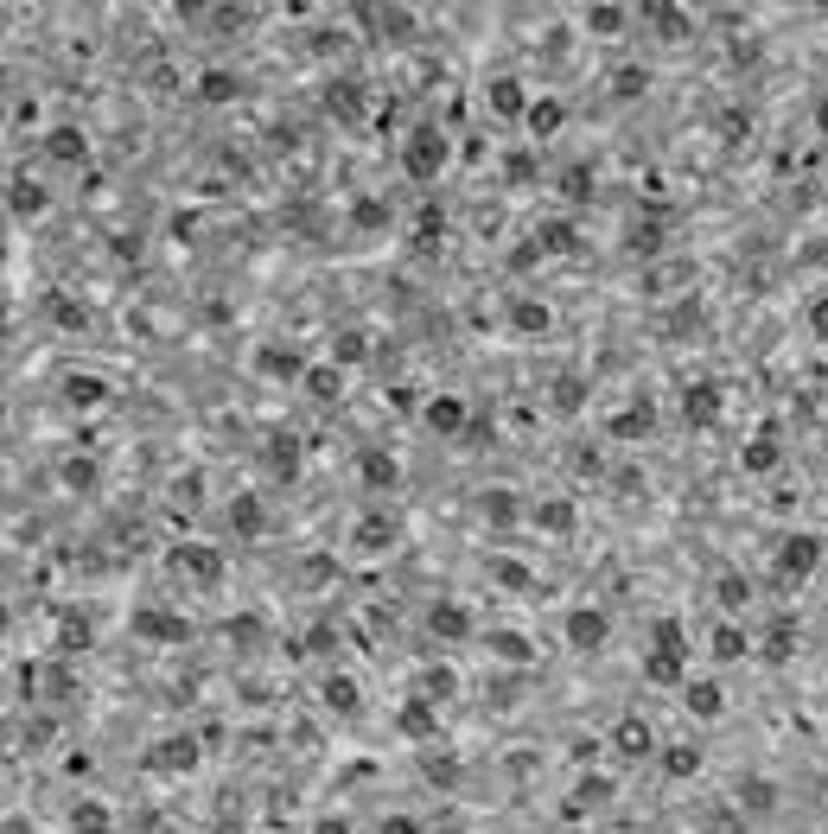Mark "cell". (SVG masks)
I'll list each match as a JSON object with an SVG mask.
<instances>
[{"label": "cell", "instance_id": "1", "mask_svg": "<svg viewBox=\"0 0 828 834\" xmlns=\"http://www.w3.org/2000/svg\"><path fill=\"white\" fill-rule=\"evenodd\" d=\"M446 160H453V141H446V128H434V121H421V128H408V141H402V172L414 185H427V179H440Z\"/></svg>", "mask_w": 828, "mask_h": 834}, {"label": "cell", "instance_id": "2", "mask_svg": "<svg viewBox=\"0 0 828 834\" xmlns=\"http://www.w3.org/2000/svg\"><path fill=\"white\" fill-rule=\"evenodd\" d=\"M822 535H809V529H797V535H778V548H771V567H778V580H809V573L822 567Z\"/></svg>", "mask_w": 828, "mask_h": 834}, {"label": "cell", "instance_id": "3", "mask_svg": "<svg viewBox=\"0 0 828 834\" xmlns=\"http://www.w3.org/2000/svg\"><path fill=\"white\" fill-rule=\"evenodd\" d=\"M606 637H612V618L599 612V605H580V612H567V650L599 656V650H606Z\"/></svg>", "mask_w": 828, "mask_h": 834}, {"label": "cell", "instance_id": "4", "mask_svg": "<svg viewBox=\"0 0 828 834\" xmlns=\"http://www.w3.org/2000/svg\"><path fill=\"white\" fill-rule=\"evenodd\" d=\"M612 752L637 764V758H657V752H663V745H657V733H650V720H637V714H625V720H618V726H612Z\"/></svg>", "mask_w": 828, "mask_h": 834}, {"label": "cell", "instance_id": "5", "mask_svg": "<svg viewBox=\"0 0 828 834\" xmlns=\"http://www.w3.org/2000/svg\"><path fill=\"white\" fill-rule=\"evenodd\" d=\"M172 573H192V580H223V554L211 542H185V548H172Z\"/></svg>", "mask_w": 828, "mask_h": 834}, {"label": "cell", "instance_id": "6", "mask_svg": "<svg viewBox=\"0 0 828 834\" xmlns=\"http://www.w3.org/2000/svg\"><path fill=\"white\" fill-rule=\"evenodd\" d=\"M427 631L446 637V644H459V637H472V612H465L459 599H434L427 605Z\"/></svg>", "mask_w": 828, "mask_h": 834}, {"label": "cell", "instance_id": "7", "mask_svg": "<svg viewBox=\"0 0 828 834\" xmlns=\"http://www.w3.org/2000/svg\"><path fill=\"white\" fill-rule=\"evenodd\" d=\"M357 472H364L370 491H389V484L402 478V465H395V453H383V446H364V453H357Z\"/></svg>", "mask_w": 828, "mask_h": 834}, {"label": "cell", "instance_id": "8", "mask_svg": "<svg viewBox=\"0 0 828 834\" xmlns=\"http://www.w3.org/2000/svg\"><path fill=\"white\" fill-rule=\"evenodd\" d=\"M644 682H657V688H688V656L650 650V656H644Z\"/></svg>", "mask_w": 828, "mask_h": 834}, {"label": "cell", "instance_id": "9", "mask_svg": "<svg viewBox=\"0 0 828 834\" xmlns=\"http://www.w3.org/2000/svg\"><path fill=\"white\" fill-rule=\"evenodd\" d=\"M230 529L236 535H243V542H255V535H262L268 529V510H262V497H230Z\"/></svg>", "mask_w": 828, "mask_h": 834}, {"label": "cell", "instance_id": "10", "mask_svg": "<svg viewBox=\"0 0 828 834\" xmlns=\"http://www.w3.org/2000/svg\"><path fill=\"white\" fill-rule=\"evenodd\" d=\"M682 707H688L695 720H720V714H727V694H720L714 682H688V688H682Z\"/></svg>", "mask_w": 828, "mask_h": 834}, {"label": "cell", "instance_id": "11", "mask_svg": "<svg viewBox=\"0 0 828 834\" xmlns=\"http://www.w3.org/2000/svg\"><path fill=\"white\" fill-rule=\"evenodd\" d=\"M561 121H567V102L561 96H536V102H529V134H536V141L561 134Z\"/></svg>", "mask_w": 828, "mask_h": 834}, {"label": "cell", "instance_id": "12", "mask_svg": "<svg viewBox=\"0 0 828 834\" xmlns=\"http://www.w3.org/2000/svg\"><path fill=\"white\" fill-rule=\"evenodd\" d=\"M746 650H752V637L739 631V624H714V637H707V656H714V663H739Z\"/></svg>", "mask_w": 828, "mask_h": 834}, {"label": "cell", "instance_id": "13", "mask_svg": "<svg viewBox=\"0 0 828 834\" xmlns=\"http://www.w3.org/2000/svg\"><path fill=\"white\" fill-rule=\"evenodd\" d=\"M268 637V618L262 612H236L230 624H223V644H236V650H255Z\"/></svg>", "mask_w": 828, "mask_h": 834}, {"label": "cell", "instance_id": "14", "mask_svg": "<svg viewBox=\"0 0 828 834\" xmlns=\"http://www.w3.org/2000/svg\"><path fill=\"white\" fill-rule=\"evenodd\" d=\"M147 764H153V771H192V764H198V745H192V739H160Z\"/></svg>", "mask_w": 828, "mask_h": 834}, {"label": "cell", "instance_id": "15", "mask_svg": "<svg viewBox=\"0 0 828 834\" xmlns=\"http://www.w3.org/2000/svg\"><path fill=\"white\" fill-rule=\"evenodd\" d=\"M739 465H746L752 478H765V472H778V465H784V446L771 440V433H758V440L746 446V453H739Z\"/></svg>", "mask_w": 828, "mask_h": 834}, {"label": "cell", "instance_id": "16", "mask_svg": "<svg viewBox=\"0 0 828 834\" xmlns=\"http://www.w3.org/2000/svg\"><path fill=\"white\" fill-rule=\"evenodd\" d=\"M421 421L434 427V433H459L465 427V402H459V395H434V402L421 408Z\"/></svg>", "mask_w": 828, "mask_h": 834}, {"label": "cell", "instance_id": "17", "mask_svg": "<svg viewBox=\"0 0 828 834\" xmlns=\"http://www.w3.org/2000/svg\"><path fill=\"white\" fill-rule=\"evenodd\" d=\"M7 204H13V217H39L45 211V185L39 179H20V172H13V185H7Z\"/></svg>", "mask_w": 828, "mask_h": 834}, {"label": "cell", "instance_id": "18", "mask_svg": "<svg viewBox=\"0 0 828 834\" xmlns=\"http://www.w3.org/2000/svg\"><path fill=\"white\" fill-rule=\"evenodd\" d=\"M134 631L153 637V644H185V618H166V612H134Z\"/></svg>", "mask_w": 828, "mask_h": 834}, {"label": "cell", "instance_id": "19", "mask_svg": "<svg viewBox=\"0 0 828 834\" xmlns=\"http://www.w3.org/2000/svg\"><path fill=\"white\" fill-rule=\"evenodd\" d=\"M491 115H504V121L523 115L529 121V96H523V83H516V77H497L491 83Z\"/></svg>", "mask_w": 828, "mask_h": 834}, {"label": "cell", "instance_id": "20", "mask_svg": "<svg viewBox=\"0 0 828 834\" xmlns=\"http://www.w3.org/2000/svg\"><path fill=\"white\" fill-rule=\"evenodd\" d=\"M714 605H720V612H746V605H752V580H746V573H720V580H714Z\"/></svg>", "mask_w": 828, "mask_h": 834}, {"label": "cell", "instance_id": "21", "mask_svg": "<svg viewBox=\"0 0 828 834\" xmlns=\"http://www.w3.org/2000/svg\"><path fill=\"white\" fill-rule=\"evenodd\" d=\"M395 726H402L408 739H427V733H434V701H427V694H414V701H402V714H395Z\"/></svg>", "mask_w": 828, "mask_h": 834}, {"label": "cell", "instance_id": "22", "mask_svg": "<svg viewBox=\"0 0 828 834\" xmlns=\"http://www.w3.org/2000/svg\"><path fill=\"white\" fill-rule=\"evenodd\" d=\"M739 809L771 815V809H778V784H771V777H739Z\"/></svg>", "mask_w": 828, "mask_h": 834}, {"label": "cell", "instance_id": "23", "mask_svg": "<svg viewBox=\"0 0 828 834\" xmlns=\"http://www.w3.org/2000/svg\"><path fill=\"white\" fill-rule=\"evenodd\" d=\"M45 153H51V160H83V153H90V134H83V128H51Z\"/></svg>", "mask_w": 828, "mask_h": 834}, {"label": "cell", "instance_id": "24", "mask_svg": "<svg viewBox=\"0 0 828 834\" xmlns=\"http://www.w3.org/2000/svg\"><path fill=\"white\" fill-rule=\"evenodd\" d=\"M657 764H663V777H676V784H682V777L701 771V752H695V745H663Z\"/></svg>", "mask_w": 828, "mask_h": 834}, {"label": "cell", "instance_id": "25", "mask_svg": "<svg viewBox=\"0 0 828 834\" xmlns=\"http://www.w3.org/2000/svg\"><path fill=\"white\" fill-rule=\"evenodd\" d=\"M529 516H536V529H555V535H561V529H574V503H567V497H542Z\"/></svg>", "mask_w": 828, "mask_h": 834}, {"label": "cell", "instance_id": "26", "mask_svg": "<svg viewBox=\"0 0 828 834\" xmlns=\"http://www.w3.org/2000/svg\"><path fill=\"white\" fill-rule=\"evenodd\" d=\"M357 542H364V554H383L389 542H395V523H389V516H364V523H357Z\"/></svg>", "mask_w": 828, "mask_h": 834}, {"label": "cell", "instance_id": "27", "mask_svg": "<svg viewBox=\"0 0 828 834\" xmlns=\"http://www.w3.org/2000/svg\"><path fill=\"white\" fill-rule=\"evenodd\" d=\"M102 395H109V382H102V376H71V382H64V402H71V408H96Z\"/></svg>", "mask_w": 828, "mask_h": 834}, {"label": "cell", "instance_id": "28", "mask_svg": "<svg viewBox=\"0 0 828 834\" xmlns=\"http://www.w3.org/2000/svg\"><path fill=\"white\" fill-rule=\"evenodd\" d=\"M650 644L669 650V656H688V631H682V618H657V624H650Z\"/></svg>", "mask_w": 828, "mask_h": 834}, {"label": "cell", "instance_id": "29", "mask_svg": "<svg viewBox=\"0 0 828 834\" xmlns=\"http://www.w3.org/2000/svg\"><path fill=\"white\" fill-rule=\"evenodd\" d=\"M71 828H77V834H109L115 815L102 809V803H77V809H71Z\"/></svg>", "mask_w": 828, "mask_h": 834}, {"label": "cell", "instance_id": "30", "mask_svg": "<svg viewBox=\"0 0 828 834\" xmlns=\"http://www.w3.org/2000/svg\"><path fill=\"white\" fill-rule=\"evenodd\" d=\"M236 90H243V83H236V71H204V77H198V96H204V102H230Z\"/></svg>", "mask_w": 828, "mask_h": 834}, {"label": "cell", "instance_id": "31", "mask_svg": "<svg viewBox=\"0 0 828 834\" xmlns=\"http://www.w3.org/2000/svg\"><path fill=\"white\" fill-rule=\"evenodd\" d=\"M325 707H338V714H357V682H351V675H325Z\"/></svg>", "mask_w": 828, "mask_h": 834}, {"label": "cell", "instance_id": "32", "mask_svg": "<svg viewBox=\"0 0 828 834\" xmlns=\"http://www.w3.org/2000/svg\"><path fill=\"white\" fill-rule=\"evenodd\" d=\"M255 363H262V376H306V363H300V351H287V344H281V351H262V357H255Z\"/></svg>", "mask_w": 828, "mask_h": 834}, {"label": "cell", "instance_id": "33", "mask_svg": "<svg viewBox=\"0 0 828 834\" xmlns=\"http://www.w3.org/2000/svg\"><path fill=\"white\" fill-rule=\"evenodd\" d=\"M682 408H688V414H695V421L707 427V421H714V414H720V402H714V382H695V389L682 395Z\"/></svg>", "mask_w": 828, "mask_h": 834}, {"label": "cell", "instance_id": "34", "mask_svg": "<svg viewBox=\"0 0 828 834\" xmlns=\"http://www.w3.org/2000/svg\"><path fill=\"white\" fill-rule=\"evenodd\" d=\"M586 26L606 32V39H618V32L631 26V13H625V7H586Z\"/></svg>", "mask_w": 828, "mask_h": 834}, {"label": "cell", "instance_id": "35", "mask_svg": "<svg viewBox=\"0 0 828 834\" xmlns=\"http://www.w3.org/2000/svg\"><path fill=\"white\" fill-rule=\"evenodd\" d=\"M364 351H370V338L357 332V325H344V332L332 338V357H338V363H364Z\"/></svg>", "mask_w": 828, "mask_h": 834}, {"label": "cell", "instance_id": "36", "mask_svg": "<svg viewBox=\"0 0 828 834\" xmlns=\"http://www.w3.org/2000/svg\"><path fill=\"white\" fill-rule=\"evenodd\" d=\"M510 319H516V332H548V306L542 300H516Z\"/></svg>", "mask_w": 828, "mask_h": 834}, {"label": "cell", "instance_id": "37", "mask_svg": "<svg viewBox=\"0 0 828 834\" xmlns=\"http://www.w3.org/2000/svg\"><path fill=\"white\" fill-rule=\"evenodd\" d=\"M58 478L71 484V491H96V459H64Z\"/></svg>", "mask_w": 828, "mask_h": 834}, {"label": "cell", "instance_id": "38", "mask_svg": "<svg viewBox=\"0 0 828 834\" xmlns=\"http://www.w3.org/2000/svg\"><path fill=\"white\" fill-rule=\"evenodd\" d=\"M421 777H427V784H440V790H453V784H459V764L427 752V758H421Z\"/></svg>", "mask_w": 828, "mask_h": 834}, {"label": "cell", "instance_id": "39", "mask_svg": "<svg viewBox=\"0 0 828 834\" xmlns=\"http://www.w3.org/2000/svg\"><path fill=\"white\" fill-rule=\"evenodd\" d=\"M306 389H313V402H338L344 376H338V370H306Z\"/></svg>", "mask_w": 828, "mask_h": 834}, {"label": "cell", "instance_id": "40", "mask_svg": "<svg viewBox=\"0 0 828 834\" xmlns=\"http://www.w3.org/2000/svg\"><path fill=\"white\" fill-rule=\"evenodd\" d=\"M790 650H797V631H790V624L765 631V656H771V663H790Z\"/></svg>", "mask_w": 828, "mask_h": 834}, {"label": "cell", "instance_id": "41", "mask_svg": "<svg viewBox=\"0 0 828 834\" xmlns=\"http://www.w3.org/2000/svg\"><path fill=\"white\" fill-rule=\"evenodd\" d=\"M644 83H650V71H618V77H612V96L631 102V96H644Z\"/></svg>", "mask_w": 828, "mask_h": 834}, {"label": "cell", "instance_id": "42", "mask_svg": "<svg viewBox=\"0 0 828 834\" xmlns=\"http://www.w3.org/2000/svg\"><path fill=\"white\" fill-rule=\"evenodd\" d=\"M268 465L281 478H293V465H300V453H293V440H268Z\"/></svg>", "mask_w": 828, "mask_h": 834}, {"label": "cell", "instance_id": "43", "mask_svg": "<svg viewBox=\"0 0 828 834\" xmlns=\"http://www.w3.org/2000/svg\"><path fill=\"white\" fill-rule=\"evenodd\" d=\"M548 242H542V249H555V255H567V249H580V242H574V223H548V230H542Z\"/></svg>", "mask_w": 828, "mask_h": 834}, {"label": "cell", "instance_id": "44", "mask_svg": "<svg viewBox=\"0 0 828 834\" xmlns=\"http://www.w3.org/2000/svg\"><path fill=\"white\" fill-rule=\"evenodd\" d=\"M644 427H650V408H631V414H618V421H612L618 440H631V433H644Z\"/></svg>", "mask_w": 828, "mask_h": 834}, {"label": "cell", "instance_id": "45", "mask_svg": "<svg viewBox=\"0 0 828 834\" xmlns=\"http://www.w3.org/2000/svg\"><path fill=\"white\" fill-rule=\"evenodd\" d=\"M51 312H58V325H64V332H83V325H90V312H83V306H71V300H58Z\"/></svg>", "mask_w": 828, "mask_h": 834}, {"label": "cell", "instance_id": "46", "mask_svg": "<svg viewBox=\"0 0 828 834\" xmlns=\"http://www.w3.org/2000/svg\"><path fill=\"white\" fill-rule=\"evenodd\" d=\"M555 408H561V414H574V408H580V382H574V376H561V382H555Z\"/></svg>", "mask_w": 828, "mask_h": 834}, {"label": "cell", "instance_id": "47", "mask_svg": "<svg viewBox=\"0 0 828 834\" xmlns=\"http://www.w3.org/2000/svg\"><path fill=\"white\" fill-rule=\"evenodd\" d=\"M491 644H497V656H510V663H529V656H536L523 637H491Z\"/></svg>", "mask_w": 828, "mask_h": 834}, {"label": "cell", "instance_id": "48", "mask_svg": "<svg viewBox=\"0 0 828 834\" xmlns=\"http://www.w3.org/2000/svg\"><path fill=\"white\" fill-rule=\"evenodd\" d=\"M809 332L828 338V293H816V300H809Z\"/></svg>", "mask_w": 828, "mask_h": 834}, {"label": "cell", "instance_id": "49", "mask_svg": "<svg viewBox=\"0 0 828 834\" xmlns=\"http://www.w3.org/2000/svg\"><path fill=\"white\" fill-rule=\"evenodd\" d=\"M376 834H427V828L414 822V815H383V828H376Z\"/></svg>", "mask_w": 828, "mask_h": 834}, {"label": "cell", "instance_id": "50", "mask_svg": "<svg viewBox=\"0 0 828 834\" xmlns=\"http://www.w3.org/2000/svg\"><path fill=\"white\" fill-rule=\"evenodd\" d=\"M561 185H567V198H574V204L586 198V191H593V179H586V172H580V166H574V172H567V179H561Z\"/></svg>", "mask_w": 828, "mask_h": 834}, {"label": "cell", "instance_id": "51", "mask_svg": "<svg viewBox=\"0 0 828 834\" xmlns=\"http://www.w3.org/2000/svg\"><path fill=\"white\" fill-rule=\"evenodd\" d=\"M319 834H351V822H319Z\"/></svg>", "mask_w": 828, "mask_h": 834}, {"label": "cell", "instance_id": "52", "mask_svg": "<svg viewBox=\"0 0 828 834\" xmlns=\"http://www.w3.org/2000/svg\"><path fill=\"white\" fill-rule=\"evenodd\" d=\"M427 834H459V828H427Z\"/></svg>", "mask_w": 828, "mask_h": 834}]
</instances>
